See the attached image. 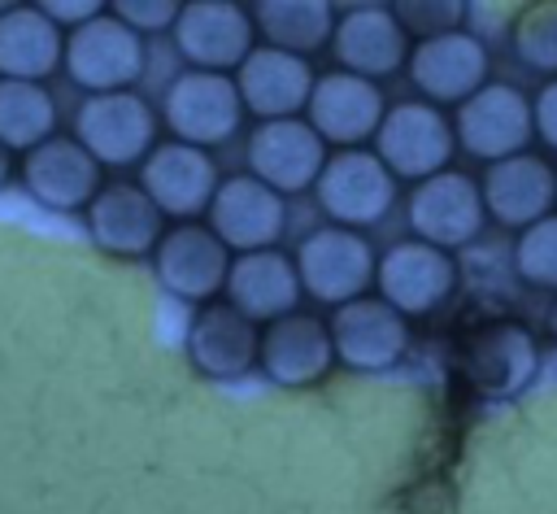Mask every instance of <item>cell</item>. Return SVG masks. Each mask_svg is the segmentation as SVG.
Wrapping results in <instances>:
<instances>
[{"label": "cell", "instance_id": "obj_1", "mask_svg": "<svg viewBox=\"0 0 557 514\" xmlns=\"http://www.w3.org/2000/svg\"><path fill=\"white\" fill-rule=\"evenodd\" d=\"M457 148L453 118L440 105L426 100H400L387 109L379 135H374V157L396 174V179H435L448 170Z\"/></svg>", "mask_w": 557, "mask_h": 514}, {"label": "cell", "instance_id": "obj_2", "mask_svg": "<svg viewBox=\"0 0 557 514\" xmlns=\"http://www.w3.org/2000/svg\"><path fill=\"white\" fill-rule=\"evenodd\" d=\"M313 192L335 227L361 231L383 222L387 209L396 205V174L370 148H339L326 157Z\"/></svg>", "mask_w": 557, "mask_h": 514}, {"label": "cell", "instance_id": "obj_3", "mask_svg": "<svg viewBox=\"0 0 557 514\" xmlns=\"http://www.w3.org/2000/svg\"><path fill=\"white\" fill-rule=\"evenodd\" d=\"M74 139L100 166H144L157 148V113L139 91L87 96L74 113Z\"/></svg>", "mask_w": 557, "mask_h": 514}, {"label": "cell", "instance_id": "obj_4", "mask_svg": "<svg viewBox=\"0 0 557 514\" xmlns=\"http://www.w3.org/2000/svg\"><path fill=\"white\" fill-rule=\"evenodd\" d=\"M374 270H379V257L370 240L348 227H318L300 240V253H296L300 287L313 301H326L335 309L366 296V287L374 283Z\"/></svg>", "mask_w": 557, "mask_h": 514}, {"label": "cell", "instance_id": "obj_5", "mask_svg": "<svg viewBox=\"0 0 557 514\" xmlns=\"http://www.w3.org/2000/svg\"><path fill=\"white\" fill-rule=\"evenodd\" d=\"M161 118L174 131L178 144L191 148H213L226 144L239 122H244V100L231 74H205V70H187L165 87L161 100Z\"/></svg>", "mask_w": 557, "mask_h": 514}, {"label": "cell", "instance_id": "obj_6", "mask_svg": "<svg viewBox=\"0 0 557 514\" xmlns=\"http://www.w3.org/2000/svg\"><path fill=\"white\" fill-rule=\"evenodd\" d=\"M61 65L91 96L131 91V83L144 74V39L122 17L100 13V17H91L65 35V61Z\"/></svg>", "mask_w": 557, "mask_h": 514}, {"label": "cell", "instance_id": "obj_7", "mask_svg": "<svg viewBox=\"0 0 557 514\" xmlns=\"http://www.w3.org/2000/svg\"><path fill=\"white\" fill-rule=\"evenodd\" d=\"M457 366H461V379L470 383L474 396L509 401L535 379L540 348L522 322L505 318V322H487V327L470 331L461 353H457Z\"/></svg>", "mask_w": 557, "mask_h": 514}, {"label": "cell", "instance_id": "obj_8", "mask_svg": "<svg viewBox=\"0 0 557 514\" xmlns=\"http://www.w3.org/2000/svg\"><path fill=\"white\" fill-rule=\"evenodd\" d=\"M453 131L470 157L492 166V161L527 152V144L535 139V113H531V100L513 83H487L466 105H457Z\"/></svg>", "mask_w": 557, "mask_h": 514}, {"label": "cell", "instance_id": "obj_9", "mask_svg": "<svg viewBox=\"0 0 557 514\" xmlns=\"http://www.w3.org/2000/svg\"><path fill=\"white\" fill-rule=\"evenodd\" d=\"M231 261H235L231 248L213 235L209 222H174V227H165L161 244L152 248L157 283L170 296H183L196 305H209L226 287Z\"/></svg>", "mask_w": 557, "mask_h": 514}, {"label": "cell", "instance_id": "obj_10", "mask_svg": "<svg viewBox=\"0 0 557 514\" xmlns=\"http://www.w3.org/2000/svg\"><path fill=\"white\" fill-rule=\"evenodd\" d=\"M252 9L231 0H191L178 9L174 48L191 70L226 74L239 70L252 52Z\"/></svg>", "mask_w": 557, "mask_h": 514}, {"label": "cell", "instance_id": "obj_11", "mask_svg": "<svg viewBox=\"0 0 557 514\" xmlns=\"http://www.w3.org/2000/svg\"><path fill=\"white\" fill-rule=\"evenodd\" d=\"M483 222H487L483 192H479V179H470L466 170H444L435 179L413 183L409 192V227H413V240L422 244L453 253L470 244L483 231Z\"/></svg>", "mask_w": 557, "mask_h": 514}, {"label": "cell", "instance_id": "obj_12", "mask_svg": "<svg viewBox=\"0 0 557 514\" xmlns=\"http://www.w3.org/2000/svg\"><path fill=\"white\" fill-rule=\"evenodd\" d=\"M139 187L152 196V205L165 218L196 222L200 213H209V205L218 196V166H213V157L205 148L165 139L144 157Z\"/></svg>", "mask_w": 557, "mask_h": 514}, {"label": "cell", "instance_id": "obj_13", "mask_svg": "<svg viewBox=\"0 0 557 514\" xmlns=\"http://www.w3.org/2000/svg\"><path fill=\"white\" fill-rule=\"evenodd\" d=\"M374 287L405 318L431 314V309H440L453 296V287H457V261H453V253H444L435 244L400 240V244H392L379 257Z\"/></svg>", "mask_w": 557, "mask_h": 514}, {"label": "cell", "instance_id": "obj_14", "mask_svg": "<svg viewBox=\"0 0 557 514\" xmlns=\"http://www.w3.org/2000/svg\"><path fill=\"white\" fill-rule=\"evenodd\" d=\"M326 144L305 118H278V122H257L248 135V174L274 187L278 196L305 192L318 183L326 166Z\"/></svg>", "mask_w": 557, "mask_h": 514}, {"label": "cell", "instance_id": "obj_15", "mask_svg": "<svg viewBox=\"0 0 557 514\" xmlns=\"http://www.w3.org/2000/svg\"><path fill=\"white\" fill-rule=\"evenodd\" d=\"M409 78L426 105H466L487 87V44L470 30L418 39L409 48Z\"/></svg>", "mask_w": 557, "mask_h": 514}, {"label": "cell", "instance_id": "obj_16", "mask_svg": "<svg viewBox=\"0 0 557 514\" xmlns=\"http://www.w3.org/2000/svg\"><path fill=\"white\" fill-rule=\"evenodd\" d=\"M383 118H387L383 87L370 78H357L348 70L322 74L313 83V96L305 109V122L322 135V144H335V148H361L366 139L379 135Z\"/></svg>", "mask_w": 557, "mask_h": 514}, {"label": "cell", "instance_id": "obj_17", "mask_svg": "<svg viewBox=\"0 0 557 514\" xmlns=\"http://www.w3.org/2000/svg\"><path fill=\"white\" fill-rule=\"evenodd\" d=\"M213 235L235 253H261L278 248L287 231V205L274 187H265L252 174H231L218 183V196L209 205Z\"/></svg>", "mask_w": 557, "mask_h": 514}, {"label": "cell", "instance_id": "obj_18", "mask_svg": "<svg viewBox=\"0 0 557 514\" xmlns=\"http://www.w3.org/2000/svg\"><path fill=\"white\" fill-rule=\"evenodd\" d=\"M331 344L348 370H387L409 353V318L383 296H357L331 314Z\"/></svg>", "mask_w": 557, "mask_h": 514}, {"label": "cell", "instance_id": "obj_19", "mask_svg": "<svg viewBox=\"0 0 557 514\" xmlns=\"http://www.w3.org/2000/svg\"><path fill=\"white\" fill-rule=\"evenodd\" d=\"M331 48L339 57V70L370 83L409 65V35L392 4H352L344 17H335Z\"/></svg>", "mask_w": 557, "mask_h": 514}, {"label": "cell", "instance_id": "obj_20", "mask_svg": "<svg viewBox=\"0 0 557 514\" xmlns=\"http://www.w3.org/2000/svg\"><path fill=\"white\" fill-rule=\"evenodd\" d=\"M22 183L44 209H57V213L87 209L104 187L100 161L74 135H52L39 148H30L22 157Z\"/></svg>", "mask_w": 557, "mask_h": 514}, {"label": "cell", "instance_id": "obj_21", "mask_svg": "<svg viewBox=\"0 0 557 514\" xmlns=\"http://www.w3.org/2000/svg\"><path fill=\"white\" fill-rule=\"evenodd\" d=\"M87 235L96 248L113 257H144L165 235V213L152 205V196L139 183H104L96 200L87 205Z\"/></svg>", "mask_w": 557, "mask_h": 514}, {"label": "cell", "instance_id": "obj_22", "mask_svg": "<svg viewBox=\"0 0 557 514\" xmlns=\"http://www.w3.org/2000/svg\"><path fill=\"white\" fill-rule=\"evenodd\" d=\"M479 192H483V209L487 218H496L500 227H535L540 218L553 213L557 205V170L544 161V157H531V152H518V157H505V161H492L479 179Z\"/></svg>", "mask_w": 557, "mask_h": 514}, {"label": "cell", "instance_id": "obj_23", "mask_svg": "<svg viewBox=\"0 0 557 514\" xmlns=\"http://www.w3.org/2000/svg\"><path fill=\"white\" fill-rule=\"evenodd\" d=\"M261 370L278 383V388H309L318 383L331 362H335V344H331V327L318 314H287L265 322L261 331V353H257Z\"/></svg>", "mask_w": 557, "mask_h": 514}, {"label": "cell", "instance_id": "obj_24", "mask_svg": "<svg viewBox=\"0 0 557 514\" xmlns=\"http://www.w3.org/2000/svg\"><path fill=\"white\" fill-rule=\"evenodd\" d=\"M313 65L305 57L278 52V48H252L248 61L235 74L239 100L248 113H257L261 122H278V118H300V109H309L313 96Z\"/></svg>", "mask_w": 557, "mask_h": 514}, {"label": "cell", "instance_id": "obj_25", "mask_svg": "<svg viewBox=\"0 0 557 514\" xmlns=\"http://www.w3.org/2000/svg\"><path fill=\"white\" fill-rule=\"evenodd\" d=\"M257 353H261V331L235 305L209 301L196 309V318L187 327V357L200 375L239 379L257 366Z\"/></svg>", "mask_w": 557, "mask_h": 514}, {"label": "cell", "instance_id": "obj_26", "mask_svg": "<svg viewBox=\"0 0 557 514\" xmlns=\"http://www.w3.org/2000/svg\"><path fill=\"white\" fill-rule=\"evenodd\" d=\"M300 274L296 257L283 248H261V253H239L226 274V305H235L248 322H274L296 314L300 305Z\"/></svg>", "mask_w": 557, "mask_h": 514}, {"label": "cell", "instance_id": "obj_27", "mask_svg": "<svg viewBox=\"0 0 557 514\" xmlns=\"http://www.w3.org/2000/svg\"><path fill=\"white\" fill-rule=\"evenodd\" d=\"M65 61L61 26L39 4L0 9V78L44 83Z\"/></svg>", "mask_w": 557, "mask_h": 514}, {"label": "cell", "instance_id": "obj_28", "mask_svg": "<svg viewBox=\"0 0 557 514\" xmlns=\"http://www.w3.org/2000/svg\"><path fill=\"white\" fill-rule=\"evenodd\" d=\"M252 22L270 48L305 61L335 35V9L326 0H261L252 4Z\"/></svg>", "mask_w": 557, "mask_h": 514}, {"label": "cell", "instance_id": "obj_29", "mask_svg": "<svg viewBox=\"0 0 557 514\" xmlns=\"http://www.w3.org/2000/svg\"><path fill=\"white\" fill-rule=\"evenodd\" d=\"M57 135V100L44 83L0 78V144L9 152H30Z\"/></svg>", "mask_w": 557, "mask_h": 514}, {"label": "cell", "instance_id": "obj_30", "mask_svg": "<svg viewBox=\"0 0 557 514\" xmlns=\"http://www.w3.org/2000/svg\"><path fill=\"white\" fill-rule=\"evenodd\" d=\"M513 52L527 70L557 78V0L527 4L513 22Z\"/></svg>", "mask_w": 557, "mask_h": 514}, {"label": "cell", "instance_id": "obj_31", "mask_svg": "<svg viewBox=\"0 0 557 514\" xmlns=\"http://www.w3.org/2000/svg\"><path fill=\"white\" fill-rule=\"evenodd\" d=\"M513 270H518L522 283L544 287V292H557V213H548L535 227L518 231Z\"/></svg>", "mask_w": 557, "mask_h": 514}, {"label": "cell", "instance_id": "obj_32", "mask_svg": "<svg viewBox=\"0 0 557 514\" xmlns=\"http://www.w3.org/2000/svg\"><path fill=\"white\" fill-rule=\"evenodd\" d=\"M405 35H418V39H435V35H448L461 26L466 17V4L461 0H409V4H392Z\"/></svg>", "mask_w": 557, "mask_h": 514}, {"label": "cell", "instance_id": "obj_33", "mask_svg": "<svg viewBox=\"0 0 557 514\" xmlns=\"http://www.w3.org/2000/svg\"><path fill=\"white\" fill-rule=\"evenodd\" d=\"M178 9L183 4H174V0H117L113 4V17H122L131 30H165V26H174L178 22Z\"/></svg>", "mask_w": 557, "mask_h": 514}, {"label": "cell", "instance_id": "obj_34", "mask_svg": "<svg viewBox=\"0 0 557 514\" xmlns=\"http://www.w3.org/2000/svg\"><path fill=\"white\" fill-rule=\"evenodd\" d=\"M531 113H535V135L557 152V78L540 87V96L531 100Z\"/></svg>", "mask_w": 557, "mask_h": 514}, {"label": "cell", "instance_id": "obj_35", "mask_svg": "<svg viewBox=\"0 0 557 514\" xmlns=\"http://www.w3.org/2000/svg\"><path fill=\"white\" fill-rule=\"evenodd\" d=\"M39 9H44V13H48V17H52V22H65V26H70V30H74V26H83V22H91V17H100V13H104V9H100V4H96V0H48V4H39Z\"/></svg>", "mask_w": 557, "mask_h": 514}, {"label": "cell", "instance_id": "obj_36", "mask_svg": "<svg viewBox=\"0 0 557 514\" xmlns=\"http://www.w3.org/2000/svg\"><path fill=\"white\" fill-rule=\"evenodd\" d=\"M9 174H13V152H9L4 144H0V187L9 183Z\"/></svg>", "mask_w": 557, "mask_h": 514}, {"label": "cell", "instance_id": "obj_37", "mask_svg": "<svg viewBox=\"0 0 557 514\" xmlns=\"http://www.w3.org/2000/svg\"><path fill=\"white\" fill-rule=\"evenodd\" d=\"M548 331H553V340H557V301H553V309H548Z\"/></svg>", "mask_w": 557, "mask_h": 514}]
</instances>
